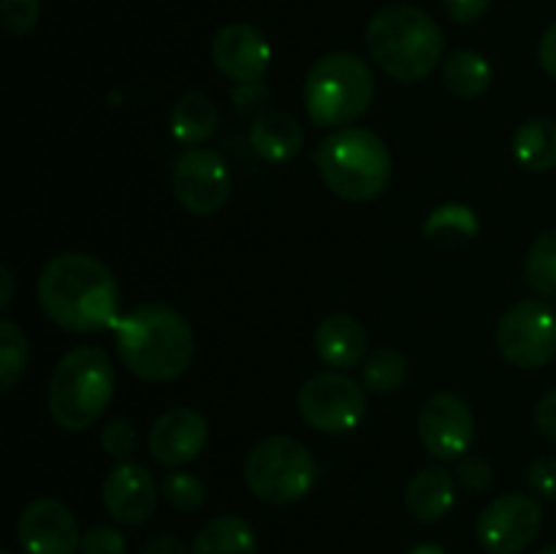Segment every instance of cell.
Segmentation results:
<instances>
[{"instance_id": "cell-1", "label": "cell", "mask_w": 556, "mask_h": 554, "mask_svg": "<svg viewBox=\"0 0 556 554\" xmlns=\"http://www.w3.org/2000/svg\"><path fill=\"white\" fill-rule=\"evenodd\" d=\"M38 304L54 326L74 335L114 329L119 320V286L101 259L60 253L38 275Z\"/></svg>"}, {"instance_id": "cell-2", "label": "cell", "mask_w": 556, "mask_h": 554, "mask_svg": "<svg viewBox=\"0 0 556 554\" xmlns=\"http://www.w3.org/2000/svg\"><path fill=\"white\" fill-rule=\"evenodd\" d=\"M112 331L123 364L147 383H172L193 364V329L168 304H139L119 315Z\"/></svg>"}, {"instance_id": "cell-3", "label": "cell", "mask_w": 556, "mask_h": 554, "mask_svg": "<svg viewBox=\"0 0 556 554\" xmlns=\"http://www.w3.org/2000/svg\"><path fill=\"white\" fill-rule=\"evenodd\" d=\"M369 58L391 79H427L440 63L445 49L443 30L424 9L410 3L383 5L367 25Z\"/></svg>"}, {"instance_id": "cell-4", "label": "cell", "mask_w": 556, "mask_h": 554, "mask_svg": "<svg viewBox=\"0 0 556 554\" xmlns=\"http://www.w3.org/2000/svg\"><path fill=\"white\" fill-rule=\"evenodd\" d=\"M112 394L114 367L109 353L98 345L71 348L49 378V416L65 432H85L103 416Z\"/></svg>"}, {"instance_id": "cell-5", "label": "cell", "mask_w": 556, "mask_h": 554, "mask_svg": "<svg viewBox=\"0 0 556 554\" xmlns=\"http://www.w3.org/2000/svg\"><path fill=\"white\" fill-rule=\"evenodd\" d=\"M315 166L326 188L351 204L372 201L391 182V150L367 128H340L320 141Z\"/></svg>"}, {"instance_id": "cell-6", "label": "cell", "mask_w": 556, "mask_h": 554, "mask_svg": "<svg viewBox=\"0 0 556 554\" xmlns=\"http://www.w3.org/2000/svg\"><path fill=\"white\" fill-rule=\"evenodd\" d=\"M372 96V71L353 52L324 54L304 79V106L320 128L353 125L367 114Z\"/></svg>"}, {"instance_id": "cell-7", "label": "cell", "mask_w": 556, "mask_h": 554, "mask_svg": "<svg viewBox=\"0 0 556 554\" xmlns=\"http://www.w3.org/2000/svg\"><path fill=\"white\" fill-rule=\"evenodd\" d=\"M244 481L264 503L291 505L313 492L318 462L302 440L291 435H269L248 451Z\"/></svg>"}, {"instance_id": "cell-8", "label": "cell", "mask_w": 556, "mask_h": 554, "mask_svg": "<svg viewBox=\"0 0 556 554\" xmlns=\"http://www.w3.org/2000/svg\"><path fill=\"white\" fill-rule=\"evenodd\" d=\"M497 348L519 369H541L556 358V310L541 299H525L503 313Z\"/></svg>"}, {"instance_id": "cell-9", "label": "cell", "mask_w": 556, "mask_h": 554, "mask_svg": "<svg viewBox=\"0 0 556 554\" xmlns=\"http://www.w3.org/2000/svg\"><path fill=\"white\" fill-rule=\"evenodd\" d=\"M304 424L326 435L353 432L367 416V394L358 380L342 373H320L304 380L296 394Z\"/></svg>"}, {"instance_id": "cell-10", "label": "cell", "mask_w": 556, "mask_h": 554, "mask_svg": "<svg viewBox=\"0 0 556 554\" xmlns=\"http://www.w3.org/2000/svg\"><path fill=\"white\" fill-rule=\"evenodd\" d=\"M174 196L190 215L210 217L223 210L231 193V172L217 152L188 147L174 163Z\"/></svg>"}, {"instance_id": "cell-11", "label": "cell", "mask_w": 556, "mask_h": 554, "mask_svg": "<svg viewBox=\"0 0 556 554\" xmlns=\"http://www.w3.org/2000/svg\"><path fill=\"white\" fill-rule=\"evenodd\" d=\"M543 527V508L530 494H503L478 516V541L486 554H519Z\"/></svg>"}, {"instance_id": "cell-12", "label": "cell", "mask_w": 556, "mask_h": 554, "mask_svg": "<svg viewBox=\"0 0 556 554\" xmlns=\"http://www.w3.org/2000/svg\"><path fill=\"white\" fill-rule=\"evenodd\" d=\"M418 438L434 459L456 462L476 443V416L462 396L440 391L421 405Z\"/></svg>"}, {"instance_id": "cell-13", "label": "cell", "mask_w": 556, "mask_h": 554, "mask_svg": "<svg viewBox=\"0 0 556 554\" xmlns=\"http://www.w3.org/2000/svg\"><path fill=\"white\" fill-rule=\"evenodd\" d=\"M16 541L25 554H76L81 532L68 505L54 498H38L22 508Z\"/></svg>"}, {"instance_id": "cell-14", "label": "cell", "mask_w": 556, "mask_h": 554, "mask_svg": "<svg viewBox=\"0 0 556 554\" xmlns=\"http://www.w3.org/2000/svg\"><path fill=\"white\" fill-rule=\"evenodd\" d=\"M212 63L237 85L261 81V76L269 71L271 47L258 27L248 22H231L220 27L212 41Z\"/></svg>"}, {"instance_id": "cell-15", "label": "cell", "mask_w": 556, "mask_h": 554, "mask_svg": "<svg viewBox=\"0 0 556 554\" xmlns=\"http://www.w3.org/2000/svg\"><path fill=\"white\" fill-rule=\"evenodd\" d=\"M210 440V424L193 407H172L161 413L150 429V454L163 467H182L201 456Z\"/></svg>"}, {"instance_id": "cell-16", "label": "cell", "mask_w": 556, "mask_h": 554, "mask_svg": "<svg viewBox=\"0 0 556 554\" xmlns=\"http://www.w3.org/2000/svg\"><path fill=\"white\" fill-rule=\"evenodd\" d=\"M155 503V478L139 462H117L103 481V508L119 525H144Z\"/></svg>"}, {"instance_id": "cell-17", "label": "cell", "mask_w": 556, "mask_h": 554, "mask_svg": "<svg viewBox=\"0 0 556 554\" xmlns=\"http://www.w3.org/2000/svg\"><path fill=\"white\" fill-rule=\"evenodd\" d=\"M315 351L334 369H353L367 356V331L353 315H326L315 329Z\"/></svg>"}, {"instance_id": "cell-18", "label": "cell", "mask_w": 556, "mask_h": 554, "mask_svg": "<svg viewBox=\"0 0 556 554\" xmlns=\"http://www.w3.org/2000/svg\"><path fill=\"white\" fill-rule=\"evenodd\" d=\"M250 144L269 163L293 161L304 147V128L293 114L271 109L255 117L250 128Z\"/></svg>"}, {"instance_id": "cell-19", "label": "cell", "mask_w": 556, "mask_h": 554, "mask_svg": "<svg viewBox=\"0 0 556 554\" xmlns=\"http://www.w3.org/2000/svg\"><path fill=\"white\" fill-rule=\"evenodd\" d=\"M456 503V481L445 467H424L410 478L405 505L416 519L440 521Z\"/></svg>"}, {"instance_id": "cell-20", "label": "cell", "mask_w": 556, "mask_h": 554, "mask_svg": "<svg viewBox=\"0 0 556 554\" xmlns=\"http://www.w3.org/2000/svg\"><path fill=\"white\" fill-rule=\"evenodd\" d=\"M217 119H220L217 103L201 90L179 96L168 114L172 136L182 147H201L206 139H212V134L217 130Z\"/></svg>"}, {"instance_id": "cell-21", "label": "cell", "mask_w": 556, "mask_h": 554, "mask_svg": "<svg viewBox=\"0 0 556 554\" xmlns=\"http://www.w3.org/2000/svg\"><path fill=\"white\" fill-rule=\"evenodd\" d=\"M193 554H258V538L248 521L223 514L195 532Z\"/></svg>"}, {"instance_id": "cell-22", "label": "cell", "mask_w": 556, "mask_h": 554, "mask_svg": "<svg viewBox=\"0 0 556 554\" xmlns=\"http://www.w3.org/2000/svg\"><path fill=\"white\" fill-rule=\"evenodd\" d=\"M514 155L527 172H552L556 168V123L548 117H532L516 130Z\"/></svg>"}, {"instance_id": "cell-23", "label": "cell", "mask_w": 556, "mask_h": 554, "mask_svg": "<svg viewBox=\"0 0 556 554\" xmlns=\"http://www.w3.org/2000/svg\"><path fill=\"white\" fill-rule=\"evenodd\" d=\"M494 71L481 52L456 49L443 65V81L456 98H478L492 87Z\"/></svg>"}, {"instance_id": "cell-24", "label": "cell", "mask_w": 556, "mask_h": 554, "mask_svg": "<svg viewBox=\"0 0 556 554\" xmlns=\"http://www.w3.org/2000/svg\"><path fill=\"white\" fill-rule=\"evenodd\" d=\"M478 234V217L465 204L438 206L424 223V237L438 244H462Z\"/></svg>"}, {"instance_id": "cell-25", "label": "cell", "mask_w": 556, "mask_h": 554, "mask_svg": "<svg viewBox=\"0 0 556 554\" xmlns=\"http://www.w3.org/2000/svg\"><path fill=\"white\" fill-rule=\"evenodd\" d=\"M30 342L11 318H0V389L11 391L25 375Z\"/></svg>"}, {"instance_id": "cell-26", "label": "cell", "mask_w": 556, "mask_h": 554, "mask_svg": "<svg viewBox=\"0 0 556 554\" xmlns=\"http://www.w3.org/2000/svg\"><path fill=\"white\" fill-rule=\"evenodd\" d=\"M362 378L364 386L375 394H389V391L402 389V383L407 380V358L394 348H378L364 362Z\"/></svg>"}, {"instance_id": "cell-27", "label": "cell", "mask_w": 556, "mask_h": 554, "mask_svg": "<svg viewBox=\"0 0 556 554\" xmlns=\"http://www.w3.org/2000/svg\"><path fill=\"white\" fill-rule=\"evenodd\" d=\"M527 282L543 299H556V228L541 234L527 253Z\"/></svg>"}, {"instance_id": "cell-28", "label": "cell", "mask_w": 556, "mask_h": 554, "mask_svg": "<svg viewBox=\"0 0 556 554\" xmlns=\"http://www.w3.org/2000/svg\"><path fill=\"white\" fill-rule=\"evenodd\" d=\"M163 498L179 514H195L204 505L206 489L193 473H168L163 478Z\"/></svg>"}, {"instance_id": "cell-29", "label": "cell", "mask_w": 556, "mask_h": 554, "mask_svg": "<svg viewBox=\"0 0 556 554\" xmlns=\"http://www.w3.org/2000/svg\"><path fill=\"white\" fill-rule=\"evenodd\" d=\"M41 16V0H0V27L9 38H25Z\"/></svg>"}, {"instance_id": "cell-30", "label": "cell", "mask_w": 556, "mask_h": 554, "mask_svg": "<svg viewBox=\"0 0 556 554\" xmlns=\"http://www.w3.org/2000/svg\"><path fill=\"white\" fill-rule=\"evenodd\" d=\"M101 445L114 462H130L136 451V429L125 418H109L101 429Z\"/></svg>"}, {"instance_id": "cell-31", "label": "cell", "mask_w": 556, "mask_h": 554, "mask_svg": "<svg viewBox=\"0 0 556 554\" xmlns=\"http://www.w3.org/2000/svg\"><path fill=\"white\" fill-rule=\"evenodd\" d=\"M81 554H125L128 552V541L117 527L109 525H92L90 530L81 532L79 543Z\"/></svg>"}, {"instance_id": "cell-32", "label": "cell", "mask_w": 556, "mask_h": 554, "mask_svg": "<svg viewBox=\"0 0 556 554\" xmlns=\"http://www.w3.org/2000/svg\"><path fill=\"white\" fill-rule=\"evenodd\" d=\"M456 478L467 492H486L492 487V467L481 456H462L456 467Z\"/></svg>"}, {"instance_id": "cell-33", "label": "cell", "mask_w": 556, "mask_h": 554, "mask_svg": "<svg viewBox=\"0 0 556 554\" xmlns=\"http://www.w3.org/2000/svg\"><path fill=\"white\" fill-rule=\"evenodd\" d=\"M527 483L543 500H556V456H541L527 467Z\"/></svg>"}, {"instance_id": "cell-34", "label": "cell", "mask_w": 556, "mask_h": 554, "mask_svg": "<svg viewBox=\"0 0 556 554\" xmlns=\"http://www.w3.org/2000/svg\"><path fill=\"white\" fill-rule=\"evenodd\" d=\"M443 3L451 20L459 22V25H470V22H478L486 14L492 0H443Z\"/></svg>"}, {"instance_id": "cell-35", "label": "cell", "mask_w": 556, "mask_h": 554, "mask_svg": "<svg viewBox=\"0 0 556 554\" xmlns=\"http://www.w3.org/2000/svg\"><path fill=\"white\" fill-rule=\"evenodd\" d=\"M535 424L543 432V438H548L556 443V389L543 394L535 405Z\"/></svg>"}, {"instance_id": "cell-36", "label": "cell", "mask_w": 556, "mask_h": 554, "mask_svg": "<svg viewBox=\"0 0 556 554\" xmlns=\"http://www.w3.org/2000/svg\"><path fill=\"white\" fill-rule=\"evenodd\" d=\"M141 554H193V546L182 541L179 536L174 532H161V536L150 538L141 549Z\"/></svg>"}, {"instance_id": "cell-37", "label": "cell", "mask_w": 556, "mask_h": 554, "mask_svg": "<svg viewBox=\"0 0 556 554\" xmlns=\"http://www.w3.org/2000/svg\"><path fill=\"white\" fill-rule=\"evenodd\" d=\"M231 98L233 103H237L239 112H248V109L258 106L261 101H266V98H269V90H266L264 85H258V81H248V85L233 87Z\"/></svg>"}, {"instance_id": "cell-38", "label": "cell", "mask_w": 556, "mask_h": 554, "mask_svg": "<svg viewBox=\"0 0 556 554\" xmlns=\"http://www.w3.org/2000/svg\"><path fill=\"white\" fill-rule=\"evenodd\" d=\"M538 60H541L543 71L556 79V22L543 33L541 47H538Z\"/></svg>"}, {"instance_id": "cell-39", "label": "cell", "mask_w": 556, "mask_h": 554, "mask_svg": "<svg viewBox=\"0 0 556 554\" xmlns=\"http://www.w3.org/2000/svg\"><path fill=\"white\" fill-rule=\"evenodd\" d=\"M0 282H3V291H0V307H9L11 299H14V275H11L9 266L0 269Z\"/></svg>"}, {"instance_id": "cell-40", "label": "cell", "mask_w": 556, "mask_h": 554, "mask_svg": "<svg viewBox=\"0 0 556 554\" xmlns=\"http://www.w3.org/2000/svg\"><path fill=\"white\" fill-rule=\"evenodd\" d=\"M407 554H445V549L438 546V543H421V546H416Z\"/></svg>"}, {"instance_id": "cell-41", "label": "cell", "mask_w": 556, "mask_h": 554, "mask_svg": "<svg viewBox=\"0 0 556 554\" xmlns=\"http://www.w3.org/2000/svg\"><path fill=\"white\" fill-rule=\"evenodd\" d=\"M538 554H556V546H548V549H543V552H538Z\"/></svg>"}, {"instance_id": "cell-42", "label": "cell", "mask_w": 556, "mask_h": 554, "mask_svg": "<svg viewBox=\"0 0 556 554\" xmlns=\"http://www.w3.org/2000/svg\"><path fill=\"white\" fill-rule=\"evenodd\" d=\"M0 554H14V552H9V549H3V552H0Z\"/></svg>"}]
</instances>
